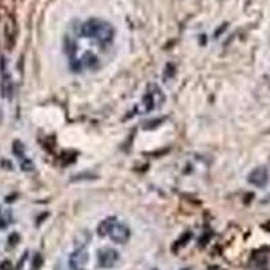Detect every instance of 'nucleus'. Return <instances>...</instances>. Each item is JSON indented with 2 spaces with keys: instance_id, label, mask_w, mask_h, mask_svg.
Segmentation results:
<instances>
[{
  "instance_id": "6",
  "label": "nucleus",
  "mask_w": 270,
  "mask_h": 270,
  "mask_svg": "<svg viewBox=\"0 0 270 270\" xmlns=\"http://www.w3.org/2000/svg\"><path fill=\"white\" fill-rule=\"evenodd\" d=\"M268 180H269V173L265 167H255L254 170L248 173L247 181L254 187H258V188H262L268 184Z\"/></svg>"
},
{
  "instance_id": "7",
  "label": "nucleus",
  "mask_w": 270,
  "mask_h": 270,
  "mask_svg": "<svg viewBox=\"0 0 270 270\" xmlns=\"http://www.w3.org/2000/svg\"><path fill=\"white\" fill-rule=\"evenodd\" d=\"M0 68H1V95L4 97H10L12 93V81H11V76L7 69L4 58H1Z\"/></svg>"
},
{
  "instance_id": "2",
  "label": "nucleus",
  "mask_w": 270,
  "mask_h": 270,
  "mask_svg": "<svg viewBox=\"0 0 270 270\" xmlns=\"http://www.w3.org/2000/svg\"><path fill=\"white\" fill-rule=\"evenodd\" d=\"M165 100V97L162 95V91L156 85H150L149 91L146 92V95L142 99V111L149 112L151 109H154L157 106H161V103Z\"/></svg>"
},
{
  "instance_id": "11",
  "label": "nucleus",
  "mask_w": 270,
  "mask_h": 270,
  "mask_svg": "<svg viewBox=\"0 0 270 270\" xmlns=\"http://www.w3.org/2000/svg\"><path fill=\"white\" fill-rule=\"evenodd\" d=\"M184 270H188V269H184Z\"/></svg>"
},
{
  "instance_id": "8",
  "label": "nucleus",
  "mask_w": 270,
  "mask_h": 270,
  "mask_svg": "<svg viewBox=\"0 0 270 270\" xmlns=\"http://www.w3.org/2000/svg\"><path fill=\"white\" fill-rule=\"evenodd\" d=\"M12 150H14V154L21 160V166L23 170L28 172V170H32V169H34L32 162L26 157V154H25V147H23V145H22L19 140H15V142H14Z\"/></svg>"
},
{
  "instance_id": "10",
  "label": "nucleus",
  "mask_w": 270,
  "mask_h": 270,
  "mask_svg": "<svg viewBox=\"0 0 270 270\" xmlns=\"http://www.w3.org/2000/svg\"><path fill=\"white\" fill-rule=\"evenodd\" d=\"M115 221H116L115 217H107V219H104V220L99 224V227H97L99 235H100V237H107L109 230H111L113 224H115Z\"/></svg>"
},
{
  "instance_id": "3",
  "label": "nucleus",
  "mask_w": 270,
  "mask_h": 270,
  "mask_svg": "<svg viewBox=\"0 0 270 270\" xmlns=\"http://www.w3.org/2000/svg\"><path fill=\"white\" fill-rule=\"evenodd\" d=\"M119 253L115 248L104 247L97 251V265L102 269H112L118 264Z\"/></svg>"
},
{
  "instance_id": "4",
  "label": "nucleus",
  "mask_w": 270,
  "mask_h": 270,
  "mask_svg": "<svg viewBox=\"0 0 270 270\" xmlns=\"http://www.w3.org/2000/svg\"><path fill=\"white\" fill-rule=\"evenodd\" d=\"M68 262H69V268L72 270H84V268L89 262V253L84 247L77 248L70 254Z\"/></svg>"
},
{
  "instance_id": "1",
  "label": "nucleus",
  "mask_w": 270,
  "mask_h": 270,
  "mask_svg": "<svg viewBox=\"0 0 270 270\" xmlns=\"http://www.w3.org/2000/svg\"><path fill=\"white\" fill-rule=\"evenodd\" d=\"M80 34L82 37L95 39L102 45L111 42L113 38V27L106 21L92 18L81 25Z\"/></svg>"
},
{
  "instance_id": "9",
  "label": "nucleus",
  "mask_w": 270,
  "mask_h": 270,
  "mask_svg": "<svg viewBox=\"0 0 270 270\" xmlns=\"http://www.w3.org/2000/svg\"><path fill=\"white\" fill-rule=\"evenodd\" d=\"M16 37V28H15V22L14 19H8V22L5 23V42L8 45V48H12L14 43H15Z\"/></svg>"
},
{
  "instance_id": "5",
  "label": "nucleus",
  "mask_w": 270,
  "mask_h": 270,
  "mask_svg": "<svg viewBox=\"0 0 270 270\" xmlns=\"http://www.w3.org/2000/svg\"><path fill=\"white\" fill-rule=\"evenodd\" d=\"M108 237L111 238L112 242L123 244V243H126L130 239V228L127 226H124L123 223L116 220L112 228L108 232Z\"/></svg>"
}]
</instances>
